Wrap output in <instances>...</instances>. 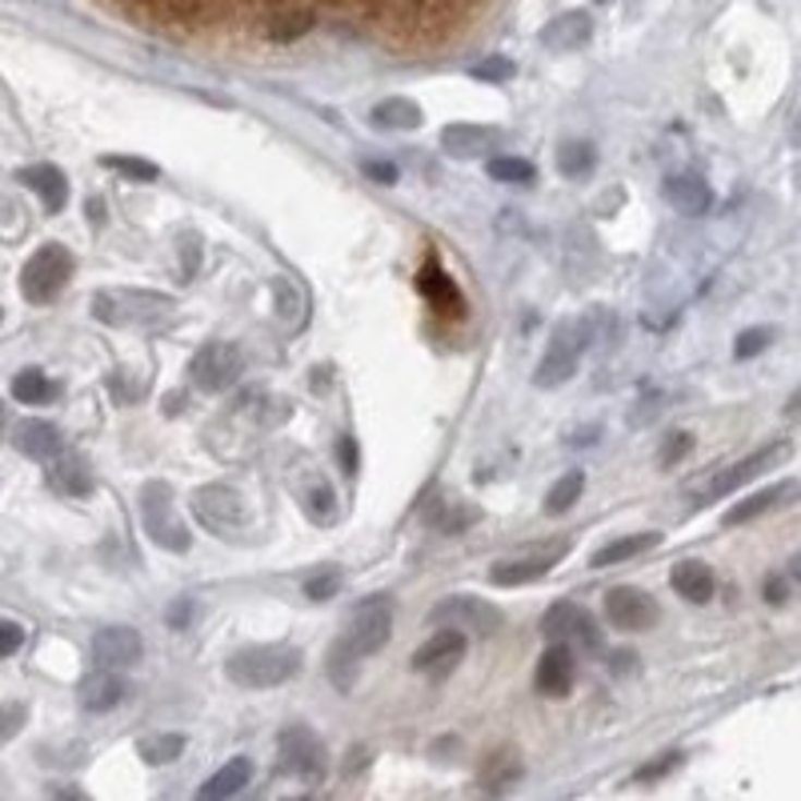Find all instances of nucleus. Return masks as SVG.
<instances>
[{
    "label": "nucleus",
    "mask_w": 801,
    "mask_h": 801,
    "mask_svg": "<svg viewBox=\"0 0 801 801\" xmlns=\"http://www.w3.org/2000/svg\"><path fill=\"white\" fill-rule=\"evenodd\" d=\"M301 666H305V654L296 645H253V650H241V654L229 657L224 673L245 690H272V685H284L289 678H296Z\"/></svg>",
    "instance_id": "f257e3e1"
},
{
    "label": "nucleus",
    "mask_w": 801,
    "mask_h": 801,
    "mask_svg": "<svg viewBox=\"0 0 801 801\" xmlns=\"http://www.w3.org/2000/svg\"><path fill=\"white\" fill-rule=\"evenodd\" d=\"M177 301L153 289H100L93 296V317L124 329V325H157V320L173 317Z\"/></svg>",
    "instance_id": "f03ea898"
},
{
    "label": "nucleus",
    "mask_w": 801,
    "mask_h": 801,
    "mask_svg": "<svg viewBox=\"0 0 801 801\" xmlns=\"http://www.w3.org/2000/svg\"><path fill=\"white\" fill-rule=\"evenodd\" d=\"M141 521H145V533L160 549H169V554H185L189 549V525L177 513L173 489L165 481H145V489H141Z\"/></svg>",
    "instance_id": "7ed1b4c3"
},
{
    "label": "nucleus",
    "mask_w": 801,
    "mask_h": 801,
    "mask_svg": "<svg viewBox=\"0 0 801 801\" xmlns=\"http://www.w3.org/2000/svg\"><path fill=\"white\" fill-rule=\"evenodd\" d=\"M590 345V325L585 320H566L557 325L554 337H549V349H545L542 365L533 373V385L542 389H554V385H566L581 365V353Z\"/></svg>",
    "instance_id": "20e7f679"
},
{
    "label": "nucleus",
    "mask_w": 801,
    "mask_h": 801,
    "mask_svg": "<svg viewBox=\"0 0 801 801\" xmlns=\"http://www.w3.org/2000/svg\"><path fill=\"white\" fill-rule=\"evenodd\" d=\"M73 277V253L64 245H40L28 265L21 269V293L33 305H49Z\"/></svg>",
    "instance_id": "39448f33"
},
{
    "label": "nucleus",
    "mask_w": 801,
    "mask_h": 801,
    "mask_svg": "<svg viewBox=\"0 0 801 801\" xmlns=\"http://www.w3.org/2000/svg\"><path fill=\"white\" fill-rule=\"evenodd\" d=\"M789 457H793V445L789 441H774V445H765V449H757V453L750 457H741L738 465H729L721 469L709 485H705L702 494H697V506H709V501H721L726 494H733V489H741V485H750V481L765 477L769 469L777 465H786Z\"/></svg>",
    "instance_id": "423d86ee"
},
{
    "label": "nucleus",
    "mask_w": 801,
    "mask_h": 801,
    "mask_svg": "<svg viewBox=\"0 0 801 801\" xmlns=\"http://www.w3.org/2000/svg\"><path fill=\"white\" fill-rule=\"evenodd\" d=\"M393 633V602L389 597H365L357 605V614H353V626H349V638H345V650L353 662L357 657H373L385 650V641Z\"/></svg>",
    "instance_id": "0eeeda50"
},
{
    "label": "nucleus",
    "mask_w": 801,
    "mask_h": 801,
    "mask_svg": "<svg viewBox=\"0 0 801 801\" xmlns=\"http://www.w3.org/2000/svg\"><path fill=\"white\" fill-rule=\"evenodd\" d=\"M241 369H245V357H241V349L233 341H209L197 357L189 361V377L205 393H221V389L236 385Z\"/></svg>",
    "instance_id": "6e6552de"
},
{
    "label": "nucleus",
    "mask_w": 801,
    "mask_h": 801,
    "mask_svg": "<svg viewBox=\"0 0 801 801\" xmlns=\"http://www.w3.org/2000/svg\"><path fill=\"white\" fill-rule=\"evenodd\" d=\"M605 617L621 633H645V629L657 626L662 609H657L654 593L638 590V585H617V590L605 593Z\"/></svg>",
    "instance_id": "1a4fd4ad"
},
{
    "label": "nucleus",
    "mask_w": 801,
    "mask_h": 801,
    "mask_svg": "<svg viewBox=\"0 0 801 801\" xmlns=\"http://www.w3.org/2000/svg\"><path fill=\"white\" fill-rule=\"evenodd\" d=\"M193 513H197L201 525L209 533H217V537L236 533L245 525V501H241V494L229 489V485H205V489H197V494H193Z\"/></svg>",
    "instance_id": "9d476101"
},
{
    "label": "nucleus",
    "mask_w": 801,
    "mask_h": 801,
    "mask_svg": "<svg viewBox=\"0 0 801 801\" xmlns=\"http://www.w3.org/2000/svg\"><path fill=\"white\" fill-rule=\"evenodd\" d=\"M281 765L289 774L317 781V777H325V769H329V757H325V745H320V738L313 729L289 726L281 733Z\"/></svg>",
    "instance_id": "9b49d317"
},
{
    "label": "nucleus",
    "mask_w": 801,
    "mask_h": 801,
    "mask_svg": "<svg viewBox=\"0 0 801 801\" xmlns=\"http://www.w3.org/2000/svg\"><path fill=\"white\" fill-rule=\"evenodd\" d=\"M542 633L549 641H573V645H581V650H597L602 645V633H597V626H593V617L581 609V605H569V602H557L549 614L542 617Z\"/></svg>",
    "instance_id": "f8f14e48"
},
{
    "label": "nucleus",
    "mask_w": 801,
    "mask_h": 801,
    "mask_svg": "<svg viewBox=\"0 0 801 801\" xmlns=\"http://www.w3.org/2000/svg\"><path fill=\"white\" fill-rule=\"evenodd\" d=\"M205 4H224V0H169V9L173 13H185V16H197ZM253 4H260V16L269 21V16L284 13V9H313L308 0H253ZM365 4H385V0H365ZM397 9H409V13H445L453 0H393ZM317 13V9H313Z\"/></svg>",
    "instance_id": "ddd939ff"
},
{
    "label": "nucleus",
    "mask_w": 801,
    "mask_h": 801,
    "mask_svg": "<svg viewBox=\"0 0 801 801\" xmlns=\"http://www.w3.org/2000/svg\"><path fill=\"white\" fill-rule=\"evenodd\" d=\"M141 654H145V641L129 626H109L93 638V662L100 669H129L141 662Z\"/></svg>",
    "instance_id": "4468645a"
},
{
    "label": "nucleus",
    "mask_w": 801,
    "mask_h": 801,
    "mask_svg": "<svg viewBox=\"0 0 801 801\" xmlns=\"http://www.w3.org/2000/svg\"><path fill=\"white\" fill-rule=\"evenodd\" d=\"M465 633L461 629H441V633H433L425 645H421L417 654H413V669L421 673H449V669L461 666V657H465Z\"/></svg>",
    "instance_id": "2eb2a0df"
},
{
    "label": "nucleus",
    "mask_w": 801,
    "mask_h": 801,
    "mask_svg": "<svg viewBox=\"0 0 801 801\" xmlns=\"http://www.w3.org/2000/svg\"><path fill=\"white\" fill-rule=\"evenodd\" d=\"M566 557V542H554L549 554H533V557H509V561H497L489 569V581L494 585H525V581H537L545 578L549 569L557 566Z\"/></svg>",
    "instance_id": "dca6fc26"
},
{
    "label": "nucleus",
    "mask_w": 801,
    "mask_h": 801,
    "mask_svg": "<svg viewBox=\"0 0 801 801\" xmlns=\"http://www.w3.org/2000/svg\"><path fill=\"white\" fill-rule=\"evenodd\" d=\"M537 690L545 697H566L573 690V654L566 641H554L537 662Z\"/></svg>",
    "instance_id": "f3484780"
},
{
    "label": "nucleus",
    "mask_w": 801,
    "mask_h": 801,
    "mask_svg": "<svg viewBox=\"0 0 801 801\" xmlns=\"http://www.w3.org/2000/svg\"><path fill=\"white\" fill-rule=\"evenodd\" d=\"M49 481H52V489H61V494H69V497H88L93 494V485H97L85 465V457L73 453L69 445H64L57 457H49Z\"/></svg>",
    "instance_id": "a211bd4d"
},
{
    "label": "nucleus",
    "mask_w": 801,
    "mask_h": 801,
    "mask_svg": "<svg viewBox=\"0 0 801 801\" xmlns=\"http://www.w3.org/2000/svg\"><path fill=\"white\" fill-rule=\"evenodd\" d=\"M433 621H461L469 629L494 633L501 626V614L489 602H477V597H449V602H441L433 609Z\"/></svg>",
    "instance_id": "6ab92c4d"
},
{
    "label": "nucleus",
    "mask_w": 801,
    "mask_h": 801,
    "mask_svg": "<svg viewBox=\"0 0 801 801\" xmlns=\"http://www.w3.org/2000/svg\"><path fill=\"white\" fill-rule=\"evenodd\" d=\"M16 181L25 189H33L49 213H61L64 201H69V181H64V173L57 165H28V169H16Z\"/></svg>",
    "instance_id": "aec40b11"
},
{
    "label": "nucleus",
    "mask_w": 801,
    "mask_h": 801,
    "mask_svg": "<svg viewBox=\"0 0 801 801\" xmlns=\"http://www.w3.org/2000/svg\"><path fill=\"white\" fill-rule=\"evenodd\" d=\"M13 445L25 457H33V461H49V457H57L64 449V437H61V429H57V425H49V421L28 417V421H21V425H16Z\"/></svg>",
    "instance_id": "412c9836"
},
{
    "label": "nucleus",
    "mask_w": 801,
    "mask_h": 801,
    "mask_svg": "<svg viewBox=\"0 0 801 801\" xmlns=\"http://www.w3.org/2000/svg\"><path fill=\"white\" fill-rule=\"evenodd\" d=\"M666 201L685 217H702V213L714 209V193L697 173H678L666 181Z\"/></svg>",
    "instance_id": "4be33fe9"
},
{
    "label": "nucleus",
    "mask_w": 801,
    "mask_h": 801,
    "mask_svg": "<svg viewBox=\"0 0 801 801\" xmlns=\"http://www.w3.org/2000/svg\"><path fill=\"white\" fill-rule=\"evenodd\" d=\"M124 697V681L117 678V669H93L85 681H81V705L88 714H109L117 709Z\"/></svg>",
    "instance_id": "5701e85b"
},
{
    "label": "nucleus",
    "mask_w": 801,
    "mask_h": 801,
    "mask_svg": "<svg viewBox=\"0 0 801 801\" xmlns=\"http://www.w3.org/2000/svg\"><path fill=\"white\" fill-rule=\"evenodd\" d=\"M590 33H593L590 13H561L542 28V45L554 52H573L590 40Z\"/></svg>",
    "instance_id": "b1692460"
},
{
    "label": "nucleus",
    "mask_w": 801,
    "mask_h": 801,
    "mask_svg": "<svg viewBox=\"0 0 801 801\" xmlns=\"http://www.w3.org/2000/svg\"><path fill=\"white\" fill-rule=\"evenodd\" d=\"M494 141H497V133L494 129H485V124H445L441 129V148L457 160L481 157Z\"/></svg>",
    "instance_id": "393cba45"
},
{
    "label": "nucleus",
    "mask_w": 801,
    "mask_h": 801,
    "mask_svg": "<svg viewBox=\"0 0 801 801\" xmlns=\"http://www.w3.org/2000/svg\"><path fill=\"white\" fill-rule=\"evenodd\" d=\"M669 581L693 605H705L714 597V569L705 566V561H678V566L669 569Z\"/></svg>",
    "instance_id": "a878e982"
},
{
    "label": "nucleus",
    "mask_w": 801,
    "mask_h": 801,
    "mask_svg": "<svg viewBox=\"0 0 801 801\" xmlns=\"http://www.w3.org/2000/svg\"><path fill=\"white\" fill-rule=\"evenodd\" d=\"M793 494H798V485H793V481H777V485H769V489H762V494H753V497H745V501H738V506L726 513V525H741V521L762 518V513H769L774 506L789 501Z\"/></svg>",
    "instance_id": "bb28decb"
},
{
    "label": "nucleus",
    "mask_w": 801,
    "mask_h": 801,
    "mask_svg": "<svg viewBox=\"0 0 801 801\" xmlns=\"http://www.w3.org/2000/svg\"><path fill=\"white\" fill-rule=\"evenodd\" d=\"M248 777H253V762H248V757H233V762H224L221 769L201 786V798L205 801L233 798V793H241V789L248 786Z\"/></svg>",
    "instance_id": "cd10ccee"
},
{
    "label": "nucleus",
    "mask_w": 801,
    "mask_h": 801,
    "mask_svg": "<svg viewBox=\"0 0 801 801\" xmlns=\"http://www.w3.org/2000/svg\"><path fill=\"white\" fill-rule=\"evenodd\" d=\"M57 397H61V385L52 381L49 373L25 369L13 377V401H21V405H52Z\"/></svg>",
    "instance_id": "c85d7f7f"
},
{
    "label": "nucleus",
    "mask_w": 801,
    "mask_h": 801,
    "mask_svg": "<svg viewBox=\"0 0 801 801\" xmlns=\"http://www.w3.org/2000/svg\"><path fill=\"white\" fill-rule=\"evenodd\" d=\"M377 129H397V133H409L421 124V105H413L409 97H389L381 100L377 109L369 112Z\"/></svg>",
    "instance_id": "c756f323"
},
{
    "label": "nucleus",
    "mask_w": 801,
    "mask_h": 801,
    "mask_svg": "<svg viewBox=\"0 0 801 801\" xmlns=\"http://www.w3.org/2000/svg\"><path fill=\"white\" fill-rule=\"evenodd\" d=\"M557 169L569 181H585L597 169V148L590 141H561V148H557Z\"/></svg>",
    "instance_id": "7c9ffc66"
},
{
    "label": "nucleus",
    "mask_w": 801,
    "mask_h": 801,
    "mask_svg": "<svg viewBox=\"0 0 801 801\" xmlns=\"http://www.w3.org/2000/svg\"><path fill=\"white\" fill-rule=\"evenodd\" d=\"M654 545H662V533H633V537H621V542L605 545V549H597V554L590 557L593 569H605V566H621V561H629V557L645 554V549H654Z\"/></svg>",
    "instance_id": "2f4dec72"
},
{
    "label": "nucleus",
    "mask_w": 801,
    "mask_h": 801,
    "mask_svg": "<svg viewBox=\"0 0 801 801\" xmlns=\"http://www.w3.org/2000/svg\"><path fill=\"white\" fill-rule=\"evenodd\" d=\"M136 753H141L148 765H169L185 753V733H148V738H141Z\"/></svg>",
    "instance_id": "473e14b6"
},
{
    "label": "nucleus",
    "mask_w": 801,
    "mask_h": 801,
    "mask_svg": "<svg viewBox=\"0 0 801 801\" xmlns=\"http://www.w3.org/2000/svg\"><path fill=\"white\" fill-rule=\"evenodd\" d=\"M581 489H585V473H581V469H573V473H566V477H561L554 489H549V497H545V509H549V513H566V509L578 506Z\"/></svg>",
    "instance_id": "72a5a7b5"
},
{
    "label": "nucleus",
    "mask_w": 801,
    "mask_h": 801,
    "mask_svg": "<svg viewBox=\"0 0 801 801\" xmlns=\"http://www.w3.org/2000/svg\"><path fill=\"white\" fill-rule=\"evenodd\" d=\"M521 777V762L513 757V753H497L494 762H489V769H481V786L494 789V793H501L506 786H513Z\"/></svg>",
    "instance_id": "f704fd0d"
},
{
    "label": "nucleus",
    "mask_w": 801,
    "mask_h": 801,
    "mask_svg": "<svg viewBox=\"0 0 801 801\" xmlns=\"http://www.w3.org/2000/svg\"><path fill=\"white\" fill-rule=\"evenodd\" d=\"M485 169L494 181H506V185H530L533 181V165L525 157H494Z\"/></svg>",
    "instance_id": "c9c22d12"
},
{
    "label": "nucleus",
    "mask_w": 801,
    "mask_h": 801,
    "mask_svg": "<svg viewBox=\"0 0 801 801\" xmlns=\"http://www.w3.org/2000/svg\"><path fill=\"white\" fill-rule=\"evenodd\" d=\"M337 590H341V569H337V566L317 569V573L305 581V597H308V602H329Z\"/></svg>",
    "instance_id": "e433bc0d"
},
{
    "label": "nucleus",
    "mask_w": 801,
    "mask_h": 801,
    "mask_svg": "<svg viewBox=\"0 0 801 801\" xmlns=\"http://www.w3.org/2000/svg\"><path fill=\"white\" fill-rule=\"evenodd\" d=\"M105 165L124 173L129 181H157V165H148L145 157H105Z\"/></svg>",
    "instance_id": "4c0bfd02"
},
{
    "label": "nucleus",
    "mask_w": 801,
    "mask_h": 801,
    "mask_svg": "<svg viewBox=\"0 0 801 801\" xmlns=\"http://www.w3.org/2000/svg\"><path fill=\"white\" fill-rule=\"evenodd\" d=\"M421 289H425L429 296H437V301H453V305H461V301H457L453 281H449V277H441V269H437V265H425V272H421Z\"/></svg>",
    "instance_id": "58836bf2"
},
{
    "label": "nucleus",
    "mask_w": 801,
    "mask_h": 801,
    "mask_svg": "<svg viewBox=\"0 0 801 801\" xmlns=\"http://www.w3.org/2000/svg\"><path fill=\"white\" fill-rule=\"evenodd\" d=\"M769 341H774L769 329H745V333H738V341H733V353H738V357H757L762 349H769Z\"/></svg>",
    "instance_id": "ea45409f"
},
{
    "label": "nucleus",
    "mask_w": 801,
    "mask_h": 801,
    "mask_svg": "<svg viewBox=\"0 0 801 801\" xmlns=\"http://www.w3.org/2000/svg\"><path fill=\"white\" fill-rule=\"evenodd\" d=\"M473 76H477V81H494V85H501V81L513 76V61H506V57H485L481 64H473Z\"/></svg>",
    "instance_id": "a19ab883"
},
{
    "label": "nucleus",
    "mask_w": 801,
    "mask_h": 801,
    "mask_svg": "<svg viewBox=\"0 0 801 801\" xmlns=\"http://www.w3.org/2000/svg\"><path fill=\"white\" fill-rule=\"evenodd\" d=\"M21 645H25V629L16 626V621H9V617H0V662L13 657Z\"/></svg>",
    "instance_id": "79ce46f5"
},
{
    "label": "nucleus",
    "mask_w": 801,
    "mask_h": 801,
    "mask_svg": "<svg viewBox=\"0 0 801 801\" xmlns=\"http://www.w3.org/2000/svg\"><path fill=\"white\" fill-rule=\"evenodd\" d=\"M690 445H693V437H690V433H673V437H669V441H666V449H662V465H678V461H681V457H685V453H690Z\"/></svg>",
    "instance_id": "37998d69"
},
{
    "label": "nucleus",
    "mask_w": 801,
    "mask_h": 801,
    "mask_svg": "<svg viewBox=\"0 0 801 801\" xmlns=\"http://www.w3.org/2000/svg\"><path fill=\"white\" fill-rule=\"evenodd\" d=\"M361 173L369 177V181H377V185H393L397 165H389V160H365V165H361Z\"/></svg>",
    "instance_id": "c03bdc74"
},
{
    "label": "nucleus",
    "mask_w": 801,
    "mask_h": 801,
    "mask_svg": "<svg viewBox=\"0 0 801 801\" xmlns=\"http://www.w3.org/2000/svg\"><path fill=\"white\" fill-rule=\"evenodd\" d=\"M21 726H25V709H21V705H9V709H0V741H9Z\"/></svg>",
    "instance_id": "a18cd8bd"
},
{
    "label": "nucleus",
    "mask_w": 801,
    "mask_h": 801,
    "mask_svg": "<svg viewBox=\"0 0 801 801\" xmlns=\"http://www.w3.org/2000/svg\"><path fill=\"white\" fill-rule=\"evenodd\" d=\"M189 617H193V602H189V597H181V602L169 609V626H173V629H185Z\"/></svg>",
    "instance_id": "49530a36"
},
{
    "label": "nucleus",
    "mask_w": 801,
    "mask_h": 801,
    "mask_svg": "<svg viewBox=\"0 0 801 801\" xmlns=\"http://www.w3.org/2000/svg\"><path fill=\"white\" fill-rule=\"evenodd\" d=\"M786 597H789V585H786V578H769V581H765V602L786 605Z\"/></svg>",
    "instance_id": "de8ad7c7"
},
{
    "label": "nucleus",
    "mask_w": 801,
    "mask_h": 801,
    "mask_svg": "<svg viewBox=\"0 0 801 801\" xmlns=\"http://www.w3.org/2000/svg\"><path fill=\"white\" fill-rule=\"evenodd\" d=\"M669 765H681V753H666V757H662V762H654V765H645V769H641L638 777H645V781H650V777H662L669 769Z\"/></svg>",
    "instance_id": "09e8293b"
},
{
    "label": "nucleus",
    "mask_w": 801,
    "mask_h": 801,
    "mask_svg": "<svg viewBox=\"0 0 801 801\" xmlns=\"http://www.w3.org/2000/svg\"><path fill=\"white\" fill-rule=\"evenodd\" d=\"M341 469H345L349 477L357 473V441H353V437H345V441H341Z\"/></svg>",
    "instance_id": "8fccbe9b"
}]
</instances>
